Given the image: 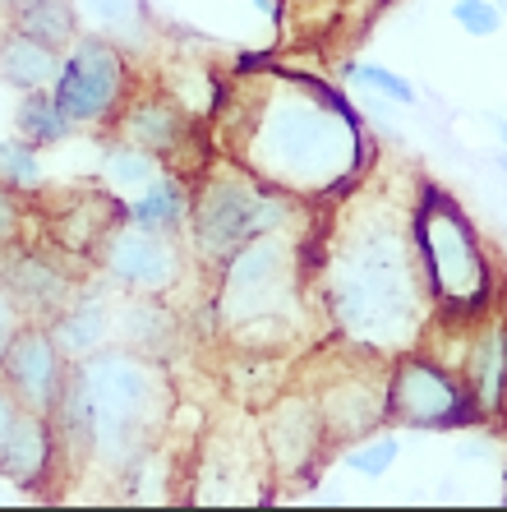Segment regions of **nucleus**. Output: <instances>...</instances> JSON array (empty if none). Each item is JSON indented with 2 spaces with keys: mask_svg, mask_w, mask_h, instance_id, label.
Masks as SVG:
<instances>
[{
  "mask_svg": "<svg viewBox=\"0 0 507 512\" xmlns=\"http://www.w3.org/2000/svg\"><path fill=\"white\" fill-rule=\"evenodd\" d=\"M166 393L162 374L148 360L130 356V351H88L83 365L60 379V397L70 411V425L93 443V453L102 462L130 466L139 462V448L153 434L162 406L157 397Z\"/></svg>",
  "mask_w": 507,
  "mask_h": 512,
  "instance_id": "f257e3e1",
  "label": "nucleus"
},
{
  "mask_svg": "<svg viewBox=\"0 0 507 512\" xmlns=\"http://www.w3.org/2000/svg\"><path fill=\"white\" fill-rule=\"evenodd\" d=\"M355 153L360 143H355L351 111L323 93L277 97L254 134V167L295 190L332 185L342 171L355 167Z\"/></svg>",
  "mask_w": 507,
  "mask_h": 512,
  "instance_id": "f03ea898",
  "label": "nucleus"
},
{
  "mask_svg": "<svg viewBox=\"0 0 507 512\" xmlns=\"http://www.w3.org/2000/svg\"><path fill=\"white\" fill-rule=\"evenodd\" d=\"M415 240H420V254L429 263L438 300L452 314L480 310L489 296V263H484V250L475 240V227L448 194L425 190L420 208H415Z\"/></svg>",
  "mask_w": 507,
  "mask_h": 512,
  "instance_id": "7ed1b4c3",
  "label": "nucleus"
},
{
  "mask_svg": "<svg viewBox=\"0 0 507 512\" xmlns=\"http://www.w3.org/2000/svg\"><path fill=\"white\" fill-rule=\"evenodd\" d=\"M125 79H130L125 56L102 37H83V42H70V51L60 56V70L47 93L65 116V125H97L120 107Z\"/></svg>",
  "mask_w": 507,
  "mask_h": 512,
  "instance_id": "20e7f679",
  "label": "nucleus"
},
{
  "mask_svg": "<svg viewBox=\"0 0 507 512\" xmlns=\"http://www.w3.org/2000/svg\"><path fill=\"white\" fill-rule=\"evenodd\" d=\"M189 217H194L199 250L208 254V259H226V254H236L245 240L277 231L286 208L277 199H268V194H259L249 180L217 176L199 203H189Z\"/></svg>",
  "mask_w": 507,
  "mask_h": 512,
  "instance_id": "39448f33",
  "label": "nucleus"
},
{
  "mask_svg": "<svg viewBox=\"0 0 507 512\" xmlns=\"http://www.w3.org/2000/svg\"><path fill=\"white\" fill-rule=\"evenodd\" d=\"M383 411L415 429H452V425H471L480 416L471 388H461L448 370H438V365L415 360V356L401 360L397 370H392Z\"/></svg>",
  "mask_w": 507,
  "mask_h": 512,
  "instance_id": "423d86ee",
  "label": "nucleus"
},
{
  "mask_svg": "<svg viewBox=\"0 0 507 512\" xmlns=\"http://www.w3.org/2000/svg\"><path fill=\"white\" fill-rule=\"evenodd\" d=\"M102 268H107L116 282L134 286V291H166V286H176L180 277V250L176 240L166 236V231H148L139 222L130 227H107V236L93 245Z\"/></svg>",
  "mask_w": 507,
  "mask_h": 512,
  "instance_id": "0eeeda50",
  "label": "nucleus"
},
{
  "mask_svg": "<svg viewBox=\"0 0 507 512\" xmlns=\"http://www.w3.org/2000/svg\"><path fill=\"white\" fill-rule=\"evenodd\" d=\"M231 259V273H226V310H236L240 319H254V314H272L291 291V277H286L282 259L286 245L277 240V231L268 236L245 240Z\"/></svg>",
  "mask_w": 507,
  "mask_h": 512,
  "instance_id": "6e6552de",
  "label": "nucleus"
},
{
  "mask_svg": "<svg viewBox=\"0 0 507 512\" xmlns=\"http://www.w3.org/2000/svg\"><path fill=\"white\" fill-rule=\"evenodd\" d=\"M0 374L24 411H37V416L56 411L65 365H60V351L47 328H14V337L0 351Z\"/></svg>",
  "mask_w": 507,
  "mask_h": 512,
  "instance_id": "1a4fd4ad",
  "label": "nucleus"
},
{
  "mask_svg": "<svg viewBox=\"0 0 507 512\" xmlns=\"http://www.w3.org/2000/svg\"><path fill=\"white\" fill-rule=\"evenodd\" d=\"M74 24L88 28L93 37L111 42L116 51L139 47L148 28V5L143 0H70Z\"/></svg>",
  "mask_w": 507,
  "mask_h": 512,
  "instance_id": "9d476101",
  "label": "nucleus"
},
{
  "mask_svg": "<svg viewBox=\"0 0 507 512\" xmlns=\"http://www.w3.org/2000/svg\"><path fill=\"white\" fill-rule=\"evenodd\" d=\"M56 70H60V51L19 33V28L0 42V79L10 88H19V93H47Z\"/></svg>",
  "mask_w": 507,
  "mask_h": 512,
  "instance_id": "9b49d317",
  "label": "nucleus"
},
{
  "mask_svg": "<svg viewBox=\"0 0 507 512\" xmlns=\"http://www.w3.org/2000/svg\"><path fill=\"white\" fill-rule=\"evenodd\" d=\"M189 190L180 185L176 176H153L143 190H134V199L120 208V213L130 217V222H139V227L148 231H166V236H176L180 227H185V217H189Z\"/></svg>",
  "mask_w": 507,
  "mask_h": 512,
  "instance_id": "f8f14e48",
  "label": "nucleus"
},
{
  "mask_svg": "<svg viewBox=\"0 0 507 512\" xmlns=\"http://www.w3.org/2000/svg\"><path fill=\"white\" fill-rule=\"evenodd\" d=\"M185 139V111L166 97H148L125 116V143H139L153 157H166L171 148H180Z\"/></svg>",
  "mask_w": 507,
  "mask_h": 512,
  "instance_id": "ddd939ff",
  "label": "nucleus"
},
{
  "mask_svg": "<svg viewBox=\"0 0 507 512\" xmlns=\"http://www.w3.org/2000/svg\"><path fill=\"white\" fill-rule=\"evenodd\" d=\"M51 342H56L60 356H88L97 346H107L111 337V310L107 305H70V310L60 314L56 328H47Z\"/></svg>",
  "mask_w": 507,
  "mask_h": 512,
  "instance_id": "4468645a",
  "label": "nucleus"
},
{
  "mask_svg": "<svg viewBox=\"0 0 507 512\" xmlns=\"http://www.w3.org/2000/svg\"><path fill=\"white\" fill-rule=\"evenodd\" d=\"M14 28L37 37V42H47V47H56V51H65L74 42V33H79L70 0H24L19 14H14Z\"/></svg>",
  "mask_w": 507,
  "mask_h": 512,
  "instance_id": "2eb2a0df",
  "label": "nucleus"
},
{
  "mask_svg": "<svg viewBox=\"0 0 507 512\" xmlns=\"http://www.w3.org/2000/svg\"><path fill=\"white\" fill-rule=\"evenodd\" d=\"M102 176H107L111 190H143L153 176H162V157H153L148 148H139V143H116L107 153V167H102Z\"/></svg>",
  "mask_w": 507,
  "mask_h": 512,
  "instance_id": "dca6fc26",
  "label": "nucleus"
},
{
  "mask_svg": "<svg viewBox=\"0 0 507 512\" xmlns=\"http://www.w3.org/2000/svg\"><path fill=\"white\" fill-rule=\"evenodd\" d=\"M14 125H19V139L33 143V148H47V143H60L70 134V125H65V116L56 111L51 93H24Z\"/></svg>",
  "mask_w": 507,
  "mask_h": 512,
  "instance_id": "f3484780",
  "label": "nucleus"
},
{
  "mask_svg": "<svg viewBox=\"0 0 507 512\" xmlns=\"http://www.w3.org/2000/svg\"><path fill=\"white\" fill-rule=\"evenodd\" d=\"M471 397L480 411H498V406H503V333H498V328H494V337L475 351Z\"/></svg>",
  "mask_w": 507,
  "mask_h": 512,
  "instance_id": "a211bd4d",
  "label": "nucleus"
},
{
  "mask_svg": "<svg viewBox=\"0 0 507 512\" xmlns=\"http://www.w3.org/2000/svg\"><path fill=\"white\" fill-rule=\"evenodd\" d=\"M42 180V162H37V148L24 139H5L0 143V185L5 190H33Z\"/></svg>",
  "mask_w": 507,
  "mask_h": 512,
  "instance_id": "6ab92c4d",
  "label": "nucleus"
},
{
  "mask_svg": "<svg viewBox=\"0 0 507 512\" xmlns=\"http://www.w3.org/2000/svg\"><path fill=\"white\" fill-rule=\"evenodd\" d=\"M397 453H401L397 439H374V443H355V448L342 457V462L351 466V471H360V476L378 480V476H388V471H392Z\"/></svg>",
  "mask_w": 507,
  "mask_h": 512,
  "instance_id": "aec40b11",
  "label": "nucleus"
},
{
  "mask_svg": "<svg viewBox=\"0 0 507 512\" xmlns=\"http://www.w3.org/2000/svg\"><path fill=\"white\" fill-rule=\"evenodd\" d=\"M351 79H360L365 88H374L378 97H388L397 107H415V88L401 79V74L383 70V65H351Z\"/></svg>",
  "mask_w": 507,
  "mask_h": 512,
  "instance_id": "412c9836",
  "label": "nucleus"
},
{
  "mask_svg": "<svg viewBox=\"0 0 507 512\" xmlns=\"http://www.w3.org/2000/svg\"><path fill=\"white\" fill-rule=\"evenodd\" d=\"M452 14H457V24L471 37H489L498 28V5L494 0H457Z\"/></svg>",
  "mask_w": 507,
  "mask_h": 512,
  "instance_id": "4be33fe9",
  "label": "nucleus"
},
{
  "mask_svg": "<svg viewBox=\"0 0 507 512\" xmlns=\"http://www.w3.org/2000/svg\"><path fill=\"white\" fill-rule=\"evenodd\" d=\"M19 416H24V406L14 402V393L0 383V453H5V443H10L14 425H19Z\"/></svg>",
  "mask_w": 507,
  "mask_h": 512,
  "instance_id": "5701e85b",
  "label": "nucleus"
},
{
  "mask_svg": "<svg viewBox=\"0 0 507 512\" xmlns=\"http://www.w3.org/2000/svg\"><path fill=\"white\" fill-rule=\"evenodd\" d=\"M14 314H19V305H14L10 291H5V282H0V351H5V342H10L14 328H19V323H14Z\"/></svg>",
  "mask_w": 507,
  "mask_h": 512,
  "instance_id": "b1692460",
  "label": "nucleus"
},
{
  "mask_svg": "<svg viewBox=\"0 0 507 512\" xmlns=\"http://www.w3.org/2000/svg\"><path fill=\"white\" fill-rule=\"evenodd\" d=\"M14 231H19V208H14L10 190L0 185V240H10Z\"/></svg>",
  "mask_w": 507,
  "mask_h": 512,
  "instance_id": "393cba45",
  "label": "nucleus"
},
{
  "mask_svg": "<svg viewBox=\"0 0 507 512\" xmlns=\"http://www.w3.org/2000/svg\"><path fill=\"white\" fill-rule=\"evenodd\" d=\"M249 5H259L263 14H272V10H277V0H249Z\"/></svg>",
  "mask_w": 507,
  "mask_h": 512,
  "instance_id": "a878e982",
  "label": "nucleus"
},
{
  "mask_svg": "<svg viewBox=\"0 0 507 512\" xmlns=\"http://www.w3.org/2000/svg\"><path fill=\"white\" fill-rule=\"evenodd\" d=\"M0 5H14V0H0Z\"/></svg>",
  "mask_w": 507,
  "mask_h": 512,
  "instance_id": "bb28decb",
  "label": "nucleus"
}]
</instances>
